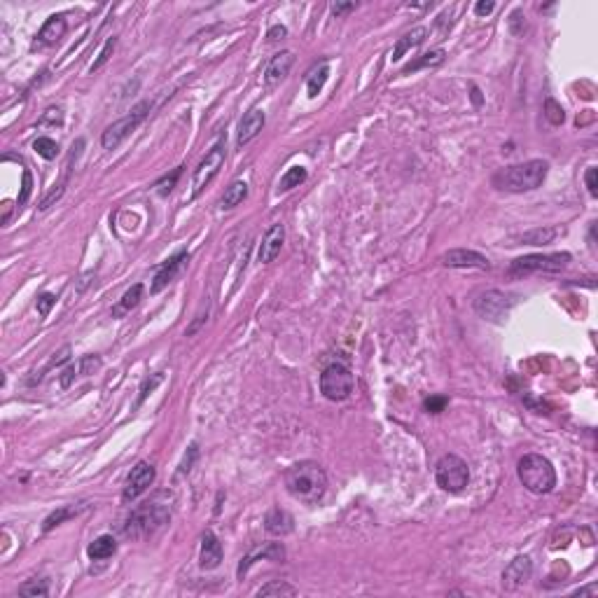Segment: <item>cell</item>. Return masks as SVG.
Wrapping results in <instances>:
<instances>
[{"label": "cell", "mask_w": 598, "mask_h": 598, "mask_svg": "<svg viewBox=\"0 0 598 598\" xmlns=\"http://www.w3.org/2000/svg\"><path fill=\"white\" fill-rule=\"evenodd\" d=\"M549 173V164L545 159H528L523 164H512L493 173V187L510 195H523V192L538 190Z\"/></svg>", "instance_id": "1"}, {"label": "cell", "mask_w": 598, "mask_h": 598, "mask_svg": "<svg viewBox=\"0 0 598 598\" xmlns=\"http://www.w3.org/2000/svg\"><path fill=\"white\" fill-rule=\"evenodd\" d=\"M286 488L295 500L313 505L327 491V475L313 460H301L286 470Z\"/></svg>", "instance_id": "2"}, {"label": "cell", "mask_w": 598, "mask_h": 598, "mask_svg": "<svg viewBox=\"0 0 598 598\" xmlns=\"http://www.w3.org/2000/svg\"><path fill=\"white\" fill-rule=\"evenodd\" d=\"M166 495L169 493H157L152 500H147V503L131 512L122 528L124 535L131 540H143L166 526L171 521V498H166Z\"/></svg>", "instance_id": "3"}, {"label": "cell", "mask_w": 598, "mask_h": 598, "mask_svg": "<svg viewBox=\"0 0 598 598\" xmlns=\"http://www.w3.org/2000/svg\"><path fill=\"white\" fill-rule=\"evenodd\" d=\"M519 482L535 495H545L554 491L556 486V470L545 456L540 453H526L516 465Z\"/></svg>", "instance_id": "4"}, {"label": "cell", "mask_w": 598, "mask_h": 598, "mask_svg": "<svg viewBox=\"0 0 598 598\" xmlns=\"http://www.w3.org/2000/svg\"><path fill=\"white\" fill-rule=\"evenodd\" d=\"M435 482L442 491L447 493H460L470 484V468L460 456L447 453L437 460L435 465Z\"/></svg>", "instance_id": "5"}, {"label": "cell", "mask_w": 598, "mask_h": 598, "mask_svg": "<svg viewBox=\"0 0 598 598\" xmlns=\"http://www.w3.org/2000/svg\"><path fill=\"white\" fill-rule=\"evenodd\" d=\"M150 110H152L150 101H140L138 105L131 108L129 115H124L122 119L112 122L110 127L101 134V145H103V150H115L124 138H129V136L140 127V122H145V117L150 115Z\"/></svg>", "instance_id": "6"}, {"label": "cell", "mask_w": 598, "mask_h": 598, "mask_svg": "<svg viewBox=\"0 0 598 598\" xmlns=\"http://www.w3.org/2000/svg\"><path fill=\"white\" fill-rule=\"evenodd\" d=\"M356 379H353L351 369L346 364H327L321 374V393L329 402H344L351 397Z\"/></svg>", "instance_id": "7"}, {"label": "cell", "mask_w": 598, "mask_h": 598, "mask_svg": "<svg viewBox=\"0 0 598 598\" xmlns=\"http://www.w3.org/2000/svg\"><path fill=\"white\" fill-rule=\"evenodd\" d=\"M571 253H535V255H523V258H516L510 264V273L512 276H521V273H533V271H545V273H554L561 271L568 266L571 262Z\"/></svg>", "instance_id": "8"}, {"label": "cell", "mask_w": 598, "mask_h": 598, "mask_svg": "<svg viewBox=\"0 0 598 598\" xmlns=\"http://www.w3.org/2000/svg\"><path fill=\"white\" fill-rule=\"evenodd\" d=\"M512 306H514V297L503 290H486V292L477 295L475 299L477 316L488 323H503L510 316Z\"/></svg>", "instance_id": "9"}, {"label": "cell", "mask_w": 598, "mask_h": 598, "mask_svg": "<svg viewBox=\"0 0 598 598\" xmlns=\"http://www.w3.org/2000/svg\"><path fill=\"white\" fill-rule=\"evenodd\" d=\"M222 164H225V143L218 140V143L206 152V157L199 162V166L195 169V178H192V199L199 197L203 192V187L210 185V180L218 175Z\"/></svg>", "instance_id": "10"}, {"label": "cell", "mask_w": 598, "mask_h": 598, "mask_svg": "<svg viewBox=\"0 0 598 598\" xmlns=\"http://www.w3.org/2000/svg\"><path fill=\"white\" fill-rule=\"evenodd\" d=\"M155 477H157V470L155 465H150L147 460H140L136 463V468L129 472L127 477V486L122 491V500L124 503H134L138 495H143L147 488L155 484Z\"/></svg>", "instance_id": "11"}, {"label": "cell", "mask_w": 598, "mask_h": 598, "mask_svg": "<svg viewBox=\"0 0 598 598\" xmlns=\"http://www.w3.org/2000/svg\"><path fill=\"white\" fill-rule=\"evenodd\" d=\"M440 262L449 269H488V260L484 258L477 250H468V248H456L444 253Z\"/></svg>", "instance_id": "12"}, {"label": "cell", "mask_w": 598, "mask_h": 598, "mask_svg": "<svg viewBox=\"0 0 598 598\" xmlns=\"http://www.w3.org/2000/svg\"><path fill=\"white\" fill-rule=\"evenodd\" d=\"M533 575V561L528 556H516L510 561V566L503 571V589L505 591H519L521 586L528 584Z\"/></svg>", "instance_id": "13"}, {"label": "cell", "mask_w": 598, "mask_h": 598, "mask_svg": "<svg viewBox=\"0 0 598 598\" xmlns=\"http://www.w3.org/2000/svg\"><path fill=\"white\" fill-rule=\"evenodd\" d=\"M187 262H190V255H187L185 250H180V253H175L173 258H169V260L164 262V264L157 269L155 278H152V288H150V292H152V295L162 292V290L166 288L171 281H175V276H178V273L182 271V266H185Z\"/></svg>", "instance_id": "14"}, {"label": "cell", "mask_w": 598, "mask_h": 598, "mask_svg": "<svg viewBox=\"0 0 598 598\" xmlns=\"http://www.w3.org/2000/svg\"><path fill=\"white\" fill-rule=\"evenodd\" d=\"M66 31H68V24H66V16L64 14L49 16V19L42 24V28L38 31V36H36V40H33L31 49L36 52V49L52 47V45H56L61 38L66 36Z\"/></svg>", "instance_id": "15"}, {"label": "cell", "mask_w": 598, "mask_h": 598, "mask_svg": "<svg viewBox=\"0 0 598 598\" xmlns=\"http://www.w3.org/2000/svg\"><path fill=\"white\" fill-rule=\"evenodd\" d=\"M283 241H286V227H283L281 222H276V225L266 232L264 238H262V243H260L258 260L262 262V264H269V262H273L278 255H281Z\"/></svg>", "instance_id": "16"}, {"label": "cell", "mask_w": 598, "mask_h": 598, "mask_svg": "<svg viewBox=\"0 0 598 598\" xmlns=\"http://www.w3.org/2000/svg\"><path fill=\"white\" fill-rule=\"evenodd\" d=\"M222 563V545L218 535L213 531H206L201 535V551H199V566L203 571H215Z\"/></svg>", "instance_id": "17"}, {"label": "cell", "mask_w": 598, "mask_h": 598, "mask_svg": "<svg viewBox=\"0 0 598 598\" xmlns=\"http://www.w3.org/2000/svg\"><path fill=\"white\" fill-rule=\"evenodd\" d=\"M264 122H266V117L260 108H253L250 112H246L241 122H238V136H236L238 147L248 145L253 138H258V134L264 129Z\"/></svg>", "instance_id": "18"}, {"label": "cell", "mask_w": 598, "mask_h": 598, "mask_svg": "<svg viewBox=\"0 0 598 598\" xmlns=\"http://www.w3.org/2000/svg\"><path fill=\"white\" fill-rule=\"evenodd\" d=\"M292 64H295V54L292 52H278L276 56H271L269 66H266V71H264V84H266V87H273V84H278L281 79H286L290 68H292Z\"/></svg>", "instance_id": "19"}, {"label": "cell", "mask_w": 598, "mask_h": 598, "mask_svg": "<svg viewBox=\"0 0 598 598\" xmlns=\"http://www.w3.org/2000/svg\"><path fill=\"white\" fill-rule=\"evenodd\" d=\"M258 559H271V561H283L286 559V549H283V545L281 543H271V545H266L264 549H260V551H255V554H248L246 559H243L241 563H238V577H243V575L248 573V568L253 566L255 561Z\"/></svg>", "instance_id": "20"}, {"label": "cell", "mask_w": 598, "mask_h": 598, "mask_svg": "<svg viewBox=\"0 0 598 598\" xmlns=\"http://www.w3.org/2000/svg\"><path fill=\"white\" fill-rule=\"evenodd\" d=\"M292 516L288 514L286 510H281V508H273L269 514L264 516V528H266V533H271V535H278V538H283V535H288V533H292Z\"/></svg>", "instance_id": "21"}, {"label": "cell", "mask_w": 598, "mask_h": 598, "mask_svg": "<svg viewBox=\"0 0 598 598\" xmlns=\"http://www.w3.org/2000/svg\"><path fill=\"white\" fill-rule=\"evenodd\" d=\"M143 290H145L143 283H136V286H131L127 292L122 295V299L112 306V318H124L127 313L134 311L136 306L140 304V299H143Z\"/></svg>", "instance_id": "22"}, {"label": "cell", "mask_w": 598, "mask_h": 598, "mask_svg": "<svg viewBox=\"0 0 598 598\" xmlns=\"http://www.w3.org/2000/svg\"><path fill=\"white\" fill-rule=\"evenodd\" d=\"M563 234L561 227H554V225H547V227H538V229H531L526 234L519 236L521 243L526 246H547V243H554V238H559Z\"/></svg>", "instance_id": "23"}, {"label": "cell", "mask_w": 598, "mask_h": 598, "mask_svg": "<svg viewBox=\"0 0 598 598\" xmlns=\"http://www.w3.org/2000/svg\"><path fill=\"white\" fill-rule=\"evenodd\" d=\"M425 36H428V28H423V26H416V28H412V31H409V33H404V36L395 42V49H393V56H390V59H393V61H400L402 56L409 52V49L416 47V45L423 42Z\"/></svg>", "instance_id": "24"}, {"label": "cell", "mask_w": 598, "mask_h": 598, "mask_svg": "<svg viewBox=\"0 0 598 598\" xmlns=\"http://www.w3.org/2000/svg\"><path fill=\"white\" fill-rule=\"evenodd\" d=\"M87 508H89L87 503H77V505H64V508L54 510L52 514H49L47 519L42 521V531H45V533H49V531H52V528L61 526V523H64V521L73 519V516H77V514H82V512L87 510Z\"/></svg>", "instance_id": "25"}, {"label": "cell", "mask_w": 598, "mask_h": 598, "mask_svg": "<svg viewBox=\"0 0 598 598\" xmlns=\"http://www.w3.org/2000/svg\"><path fill=\"white\" fill-rule=\"evenodd\" d=\"M115 551H117V540L112 538V535H99V538L87 547V554H89L91 561L110 559Z\"/></svg>", "instance_id": "26"}, {"label": "cell", "mask_w": 598, "mask_h": 598, "mask_svg": "<svg viewBox=\"0 0 598 598\" xmlns=\"http://www.w3.org/2000/svg\"><path fill=\"white\" fill-rule=\"evenodd\" d=\"M444 59H447V52L444 49H430V52L421 54L416 61H412V64H407L402 68V75H409V73H416L421 71V68H435L444 64Z\"/></svg>", "instance_id": "27"}, {"label": "cell", "mask_w": 598, "mask_h": 598, "mask_svg": "<svg viewBox=\"0 0 598 598\" xmlns=\"http://www.w3.org/2000/svg\"><path fill=\"white\" fill-rule=\"evenodd\" d=\"M246 197H248V182L246 180H234L225 190V195H222L220 208H225V210L236 208L238 203H243V199H246Z\"/></svg>", "instance_id": "28"}, {"label": "cell", "mask_w": 598, "mask_h": 598, "mask_svg": "<svg viewBox=\"0 0 598 598\" xmlns=\"http://www.w3.org/2000/svg\"><path fill=\"white\" fill-rule=\"evenodd\" d=\"M327 75H329V66L323 61L318 68H313V71L309 73V79H306V89H309V99H316L318 94L323 91V87H325L327 82Z\"/></svg>", "instance_id": "29"}, {"label": "cell", "mask_w": 598, "mask_h": 598, "mask_svg": "<svg viewBox=\"0 0 598 598\" xmlns=\"http://www.w3.org/2000/svg\"><path fill=\"white\" fill-rule=\"evenodd\" d=\"M306 178H309V171H306L304 166H292V169H288L286 173H283L281 182H278V192H290V190H295V187H299L301 182H306Z\"/></svg>", "instance_id": "30"}, {"label": "cell", "mask_w": 598, "mask_h": 598, "mask_svg": "<svg viewBox=\"0 0 598 598\" xmlns=\"http://www.w3.org/2000/svg\"><path fill=\"white\" fill-rule=\"evenodd\" d=\"M255 596H297V589L292 584H288L286 580H273V582H266L264 586H260L255 591Z\"/></svg>", "instance_id": "31"}, {"label": "cell", "mask_w": 598, "mask_h": 598, "mask_svg": "<svg viewBox=\"0 0 598 598\" xmlns=\"http://www.w3.org/2000/svg\"><path fill=\"white\" fill-rule=\"evenodd\" d=\"M19 594L31 596V598H38V596L45 598V596H49V582L47 580H31V582L19 586Z\"/></svg>", "instance_id": "32"}, {"label": "cell", "mask_w": 598, "mask_h": 598, "mask_svg": "<svg viewBox=\"0 0 598 598\" xmlns=\"http://www.w3.org/2000/svg\"><path fill=\"white\" fill-rule=\"evenodd\" d=\"M33 150H36L42 159H56V155H59V145H56V140L47 138V136H40L36 143H33Z\"/></svg>", "instance_id": "33"}, {"label": "cell", "mask_w": 598, "mask_h": 598, "mask_svg": "<svg viewBox=\"0 0 598 598\" xmlns=\"http://www.w3.org/2000/svg\"><path fill=\"white\" fill-rule=\"evenodd\" d=\"M164 381V374L162 372H157V374H152V377H147L143 384H140V390H138V400H136V407H140V404L145 402V397L150 395L152 390L157 388L159 384H162Z\"/></svg>", "instance_id": "34"}, {"label": "cell", "mask_w": 598, "mask_h": 598, "mask_svg": "<svg viewBox=\"0 0 598 598\" xmlns=\"http://www.w3.org/2000/svg\"><path fill=\"white\" fill-rule=\"evenodd\" d=\"M182 175V166H178L173 171V173L171 175H164L162 180H157V195L159 197H166V195H171V192H173V187H175V182H178V178Z\"/></svg>", "instance_id": "35"}, {"label": "cell", "mask_w": 598, "mask_h": 598, "mask_svg": "<svg viewBox=\"0 0 598 598\" xmlns=\"http://www.w3.org/2000/svg\"><path fill=\"white\" fill-rule=\"evenodd\" d=\"M115 47H117V38H115V36H112V38H108V42L103 45V49H101L99 59H96L94 64H91V73L101 71V68H103V66L108 64V59H110V56H112V52H115Z\"/></svg>", "instance_id": "36"}, {"label": "cell", "mask_w": 598, "mask_h": 598, "mask_svg": "<svg viewBox=\"0 0 598 598\" xmlns=\"http://www.w3.org/2000/svg\"><path fill=\"white\" fill-rule=\"evenodd\" d=\"M545 117L549 119V124H554V127H559V124H563V119H566V115H563V108L556 103L554 99L545 101Z\"/></svg>", "instance_id": "37"}, {"label": "cell", "mask_w": 598, "mask_h": 598, "mask_svg": "<svg viewBox=\"0 0 598 598\" xmlns=\"http://www.w3.org/2000/svg\"><path fill=\"white\" fill-rule=\"evenodd\" d=\"M68 358H71V346H64V349H61L59 353H54V358H52V360H49V364H47V367H45L42 372H40L36 379H31V384H36V381H40V379H42L45 374L49 372V369H54V367H59V364H64V362L68 360Z\"/></svg>", "instance_id": "38"}, {"label": "cell", "mask_w": 598, "mask_h": 598, "mask_svg": "<svg viewBox=\"0 0 598 598\" xmlns=\"http://www.w3.org/2000/svg\"><path fill=\"white\" fill-rule=\"evenodd\" d=\"M101 364L103 362H101L99 356H84L82 360L77 362V367H79V374H82V377H91L94 372H99Z\"/></svg>", "instance_id": "39"}, {"label": "cell", "mask_w": 598, "mask_h": 598, "mask_svg": "<svg viewBox=\"0 0 598 598\" xmlns=\"http://www.w3.org/2000/svg\"><path fill=\"white\" fill-rule=\"evenodd\" d=\"M510 31L512 36H523V31H526V16H523L521 10H514V12L510 14Z\"/></svg>", "instance_id": "40"}, {"label": "cell", "mask_w": 598, "mask_h": 598, "mask_svg": "<svg viewBox=\"0 0 598 598\" xmlns=\"http://www.w3.org/2000/svg\"><path fill=\"white\" fill-rule=\"evenodd\" d=\"M47 124H52V127H61V124H64V112H61V108H49V110L45 112V117L40 119V127H47Z\"/></svg>", "instance_id": "41"}, {"label": "cell", "mask_w": 598, "mask_h": 598, "mask_svg": "<svg viewBox=\"0 0 598 598\" xmlns=\"http://www.w3.org/2000/svg\"><path fill=\"white\" fill-rule=\"evenodd\" d=\"M197 458H199V447H197V444H190V449H187L185 458H182V463H180L178 475H187V472L192 470V465H195Z\"/></svg>", "instance_id": "42"}, {"label": "cell", "mask_w": 598, "mask_h": 598, "mask_svg": "<svg viewBox=\"0 0 598 598\" xmlns=\"http://www.w3.org/2000/svg\"><path fill=\"white\" fill-rule=\"evenodd\" d=\"M447 397L444 395H432V397H428V400L423 402V409L428 414H440V412H444V407H447Z\"/></svg>", "instance_id": "43"}, {"label": "cell", "mask_w": 598, "mask_h": 598, "mask_svg": "<svg viewBox=\"0 0 598 598\" xmlns=\"http://www.w3.org/2000/svg\"><path fill=\"white\" fill-rule=\"evenodd\" d=\"M56 304V297L52 292H42L38 297V301H36V306H38V313L40 316H49V311H52V306Z\"/></svg>", "instance_id": "44"}, {"label": "cell", "mask_w": 598, "mask_h": 598, "mask_svg": "<svg viewBox=\"0 0 598 598\" xmlns=\"http://www.w3.org/2000/svg\"><path fill=\"white\" fill-rule=\"evenodd\" d=\"M31 192H33V175H31V171H24V185H21V195H19V206L16 208H21L24 206V203L28 201V197H31Z\"/></svg>", "instance_id": "45"}, {"label": "cell", "mask_w": 598, "mask_h": 598, "mask_svg": "<svg viewBox=\"0 0 598 598\" xmlns=\"http://www.w3.org/2000/svg\"><path fill=\"white\" fill-rule=\"evenodd\" d=\"M598 171H596V166H589L586 169V173H584V182H586V190H589V195L591 197H596L598 195Z\"/></svg>", "instance_id": "46"}, {"label": "cell", "mask_w": 598, "mask_h": 598, "mask_svg": "<svg viewBox=\"0 0 598 598\" xmlns=\"http://www.w3.org/2000/svg\"><path fill=\"white\" fill-rule=\"evenodd\" d=\"M77 374H79V367H77V364H68L64 372H61V386H64V388H71L73 381H75Z\"/></svg>", "instance_id": "47"}, {"label": "cell", "mask_w": 598, "mask_h": 598, "mask_svg": "<svg viewBox=\"0 0 598 598\" xmlns=\"http://www.w3.org/2000/svg\"><path fill=\"white\" fill-rule=\"evenodd\" d=\"M61 197H64V185L54 187V190L49 192V195L42 199V203H40V210H47V208H52V203H54V201H59Z\"/></svg>", "instance_id": "48"}, {"label": "cell", "mask_w": 598, "mask_h": 598, "mask_svg": "<svg viewBox=\"0 0 598 598\" xmlns=\"http://www.w3.org/2000/svg\"><path fill=\"white\" fill-rule=\"evenodd\" d=\"M495 10V3L493 0H479V3L475 5V14L477 16H488Z\"/></svg>", "instance_id": "49"}, {"label": "cell", "mask_w": 598, "mask_h": 598, "mask_svg": "<svg viewBox=\"0 0 598 598\" xmlns=\"http://www.w3.org/2000/svg\"><path fill=\"white\" fill-rule=\"evenodd\" d=\"M353 10H356V3H334L332 5V14L334 16H344V14L353 12Z\"/></svg>", "instance_id": "50"}, {"label": "cell", "mask_w": 598, "mask_h": 598, "mask_svg": "<svg viewBox=\"0 0 598 598\" xmlns=\"http://www.w3.org/2000/svg\"><path fill=\"white\" fill-rule=\"evenodd\" d=\"M286 36H288V28L286 26H271L269 33H266V38H269L271 42H273V40H283Z\"/></svg>", "instance_id": "51"}, {"label": "cell", "mask_w": 598, "mask_h": 598, "mask_svg": "<svg viewBox=\"0 0 598 598\" xmlns=\"http://www.w3.org/2000/svg\"><path fill=\"white\" fill-rule=\"evenodd\" d=\"M577 596H596L598 594V586L596 584H589V586H582V589L575 591Z\"/></svg>", "instance_id": "52"}, {"label": "cell", "mask_w": 598, "mask_h": 598, "mask_svg": "<svg viewBox=\"0 0 598 598\" xmlns=\"http://www.w3.org/2000/svg\"><path fill=\"white\" fill-rule=\"evenodd\" d=\"M472 103L482 105V96H479V89H477V87H472Z\"/></svg>", "instance_id": "53"}]
</instances>
